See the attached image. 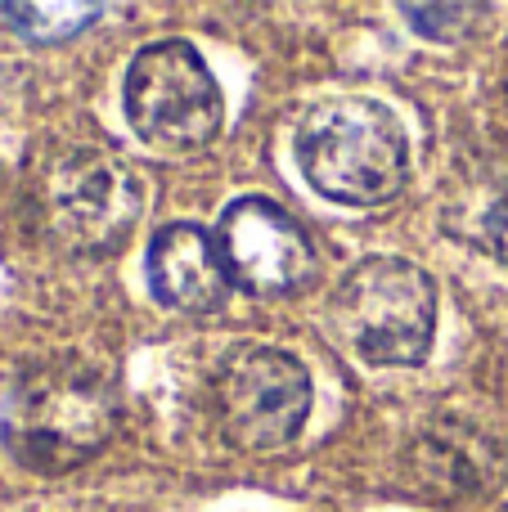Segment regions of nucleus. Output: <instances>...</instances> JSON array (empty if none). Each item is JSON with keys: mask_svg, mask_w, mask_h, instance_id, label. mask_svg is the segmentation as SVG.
Listing matches in <instances>:
<instances>
[{"mask_svg": "<svg viewBox=\"0 0 508 512\" xmlns=\"http://www.w3.org/2000/svg\"><path fill=\"white\" fill-rule=\"evenodd\" d=\"M117 391L104 373L81 364H45L9 391L0 409V441L41 477L90 463L117 436Z\"/></svg>", "mask_w": 508, "mask_h": 512, "instance_id": "1", "label": "nucleus"}, {"mask_svg": "<svg viewBox=\"0 0 508 512\" xmlns=\"http://www.w3.org/2000/svg\"><path fill=\"white\" fill-rule=\"evenodd\" d=\"M293 153L315 194L342 207H378L405 185V131L392 108L365 95L315 104L297 126Z\"/></svg>", "mask_w": 508, "mask_h": 512, "instance_id": "2", "label": "nucleus"}, {"mask_svg": "<svg viewBox=\"0 0 508 512\" xmlns=\"http://www.w3.org/2000/svg\"><path fill=\"white\" fill-rule=\"evenodd\" d=\"M329 328L365 364H419L437 333V288L414 261L365 256L333 288Z\"/></svg>", "mask_w": 508, "mask_h": 512, "instance_id": "3", "label": "nucleus"}, {"mask_svg": "<svg viewBox=\"0 0 508 512\" xmlns=\"http://www.w3.org/2000/svg\"><path fill=\"white\" fill-rule=\"evenodd\" d=\"M140 171L104 149H77L45 171L41 225L54 243L81 256L117 252L144 216Z\"/></svg>", "mask_w": 508, "mask_h": 512, "instance_id": "4", "label": "nucleus"}, {"mask_svg": "<svg viewBox=\"0 0 508 512\" xmlns=\"http://www.w3.org/2000/svg\"><path fill=\"white\" fill-rule=\"evenodd\" d=\"M126 122L149 149L194 153L221 131V86L189 41H153L126 72Z\"/></svg>", "mask_w": 508, "mask_h": 512, "instance_id": "5", "label": "nucleus"}, {"mask_svg": "<svg viewBox=\"0 0 508 512\" xmlns=\"http://www.w3.org/2000/svg\"><path fill=\"white\" fill-rule=\"evenodd\" d=\"M212 396L225 441L248 454L284 450L311 414V378L275 346L230 351L212 378Z\"/></svg>", "mask_w": 508, "mask_h": 512, "instance_id": "6", "label": "nucleus"}, {"mask_svg": "<svg viewBox=\"0 0 508 512\" xmlns=\"http://www.w3.org/2000/svg\"><path fill=\"white\" fill-rule=\"evenodd\" d=\"M216 248L230 283L248 297H297L320 274V252L297 216L270 198H234L216 225Z\"/></svg>", "mask_w": 508, "mask_h": 512, "instance_id": "7", "label": "nucleus"}, {"mask_svg": "<svg viewBox=\"0 0 508 512\" xmlns=\"http://www.w3.org/2000/svg\"><path fill=\"white\" fill-rule=\"evenodd\" d=\"M405 472L414 490L437 504L491 499L508 481V436L486 427L482 418L441 414L414 436Z\"/></svg>", "mask_w": 508, "mask_h": 512, "instance_id": "8", "label": "nucleus"}, {"mask_svg": "<svg viewBox=\"0 0 508 512\" xmlns=\"http://www.w3.org/2000/svg\"><path fill=\"white\" fill-rule=\"evenodd\" d=\"M144 279L153 297L180 315H212L234 288L216 234H207L203 225H167L153 234L144 252Z\"/></svg>", "mask_w": 508, "mask_h": 512, "instance_id": "9", "label": "nucleus"}, {"mask_svg": "<svg viewBox=\"0 0 508 512\" xmlns=\"http://www.w3.org/2000/svg\"><path fill=\"white\" fill-rule=\"evenodd\" d=\"M455 212H464V225H455L459 239L491 252L495 261L508 265V176L504 180H473L464 203H450L446 216H455Z\"/></svg>", "mask_w": 508, "mask_h": 512, "instance_id": "10", "label": "nucleus"}, {"mask_svg": "<svg viewBox=\"0 0 508 512\" xmlns=\"http://www.w3.org/2000/svg\"><path fill=\"white\" fill-rule=\"evenodd\" d=\"M5 18L27 41L54 45V41L77 36L90 18H99V5H5Z\"/></svg>", "mask_w": 508, "mask_h": 512, "instance_id": "11", "label": "nucleus"}, {"mask_svg": "<svg viewBox=\"0 0 508 512\" xmlns=\"http://www.w3.org/2000/svg\"><path fill=\"white\" fill-rule=\"evenodd\" d=\"M473 5H401V14L414 23V32L432 36V41H464L468 27H455L450 18H464Z\"/></svg>", "mask_w": 508, "mask_h": 512, "instance_id": "12", "label": "nucleus"}, {"mask_svg": "<svg viewBox=\"0 0 508 512\" xmlns=\"http://www.w3.org/2000/svg\"><path fill=\"white\" fill-rule=\"evenodd\" d=\"M504 104H508V90H504Z\"/></svg>", "mask_w": 508, "mask_h": 512, "instance_id": "13", "label": "nucleus"}, {"mask_svg": "<svg viewBox=\"0 0 508 512\" xmlns=\"http://www.w3.org/2000/svg\"><path fill=\"white\" fill-rule=\"evenodd\" d=\"M0 14H5V9H0Z\"/></svg>", "mask_w": 508, "mask_h": 512, "instance_id": "14", "label": "nucleus"}]
</instances>
